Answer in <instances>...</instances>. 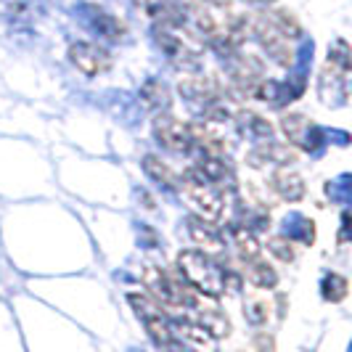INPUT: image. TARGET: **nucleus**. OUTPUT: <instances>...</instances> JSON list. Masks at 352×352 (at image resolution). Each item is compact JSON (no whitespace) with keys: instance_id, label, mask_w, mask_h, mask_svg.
<instances>
[{"instance_id":"nucleus-1","label":"nucleus","mask_w":352,"mask_h":352,"mask_svg":"<svg viewBox=\"0 0 352 352\" xmlns=\"http://www.w3.org/2000/svg\"><path fill=\"white\" fill-rule=\"evenodd\" d=\"M177 270H180V278L188 286H194L201 297L217 300L226 294V270L210 254L199 249H183L177 254Z\"/></svg>"},{"instance_id":"nucleus-2","label":"nucleus","mask_w":352,"mask_h":352,"mask_svg":"<svg viewBox=\"0 0 352 352\" xmlns=\"http://www.w3.org/2000/svg\"><path fill=\"white\" fill-rule=\"evenodd\" d=\"M143 286L148 289L151 300L162 305V307H170V310H180V307H194V302L199 294H191L188 283L183 281L180 276L167 273L164 267L159 265H146L141 273Z\"/></svg>"},{"instance_id":"nucleus-3","label":"nucleus","mask_w":352,"mask_h":352,"mask_svg":"<svg viewBox=\"0 0 352 352\" xmlns=\"http://www.w3.org/2000/svg\"><path fill=\"white\" fill-rule=\"evenodd\" d=\"M180 194L186 199V204L194 210V217L204 220V223H217L226 212V199L220 194V188H214L210 183H204L196 175L194 170H188L180 177Z\"/></svg>"},{"instance_id":"nucleus-4","label":"nucleus","mask_w":352,"mask_h":352,"mask_svg":"<svg viewBox=\"0 0 352 352\" xmlns=\"http://www.w3.org/2000/svg\"><path fill=\"white\" fill-rule=\"evenodd\" d=\"M157 45L170 56V61L186 69H196L201 64V53L204 45L196 40L191 32H186V27H154Z\"/></svg>"},{"instance_id":"nucleus-5","label":"nucleus","mask_w":352,"mask_h":352,"mask_svg":"<svg viewBox=\"0 0 352 352\" xmlns=\"http://www.w3.org/2000/svg\"><path fill=\"white\" fill-rule=\"evenodd\" d=\"M252 35L260 40V45L265 48V53L276 61V64H281V67H294V61H297V53H294V45H292V40H286V37L263 16V14H257V16H252Z\"/></svg>"},{"instance_id":"nucleus-6","label":"nucleus","mask_w":352,"mask_h":352,"mask_svg":"<svg viewBox=\"0 0 352 352\" xmlns=\"http://www.w3.org/2000/svg\"><path fill=\"white\" fill-rule=\"evenodd\" d=\"M281 130L286 141L297 146L302 151H318L323 146V130L318 127L307 114L302 111H289L281 117Z\"/></svg>"},{"instance_id":"nucleus-7","label":"nucleus","mask_w":352,"mask_h":352,"mask_svg":"<svg viewBox=\"0 0 352 352\" xmlns=\"http://www.w3.org/2000/svg\"><path fill=\"white\" fill-rule=\"evenodd\" d=\"M67 56H69L72 67L80 69L82 74H88V77H96V74H104V72L111 69V53L98 43L77 40L69 45Z\"/></svg>"},{"instance_id":"nucleus-8","label":"nucleus","mask_w":352,"mask_h":352,"mask_svg":"<svg viewBox=\"0 0 352 352\" xmlns=\"http://www.w3.org/2000/svg\"><path fill=\"white\" fill-rule=\"evenodd\" d=\"M154 138L159 146H164L167 151H188L194 141H191V127L186 122H180L173 114H157L154 117Z\"/></svg>"},{"instance_id":"nucleus-9","label":"nucleus","mask_w":352,"mask_h":352,"mask_svg":"<svg viewBox=\"0 0 352 352\" xmlns=\"http://www.w3.org/2000/svg\"><path fill=\"white\" fill-rule=\"evenodd\" d=\"M177 90L191 104H201V106L223 98V88H220V82L212 74H188L186 80H180Z\"/></svg>"},{"instance_id":"nucleus-10","label":"nucleus","mask_w":352,"mask_h":352,"mask_svg":"<svg viewBox=\"0 0 352 352\" xmlns=\"http://www.w3.org/2000/svg\"><path fill=\"white\" fill-rule=\"evenodd\" d=\"M186 228H188V236H191V241L196 244L199 252H204L210 257L226 252V239H223L220 230L214 228V223H204L199 217H188L186 220Z\"/></svg>"},{"instance_id":"nucleus-11","label":"nucleus","mask_w":352,"mask_h":352,"mask_svg":"<svg viewBox=\"0 0 352 352\" xmlns=\"http://www.w3.org/2000/svg\"><path fill=\"white\" fill-rule=\"evenodd\" d=\"M249 164L252 167H289L294 159H297V151L292 148V146H283V143H263V146H257L254 151H249Z\"/></svg>"},{"instance_id":"nucleus-12","label":"nucleus","mask_w":352,"mask_h":352,"mask_svg":"<svg viewBox=\"0 0 352 352\" xmlns=\"http://www.w3.org/2000/svg\"><path fill=\"white\" fill-rule=\"evenodd\" d=\"M270 186H273V191L281 196L283 201H302L305 199V191H307V186H305V177L297 173V170H292V167H278V170H273V175H270Z\"/></svg>"},{"instance_id":"nucleus-13","label":"nucleus","mask_w":352,"mask_h":352,"mask_svg":"<svg viewBox=\"0 0 352 352\" xmlns=\"http://www.w3.org/2000/svg\"><path fill=\"white\" fill-rule=\"evenodd\" d=\"M194 310H196V323H199V326H201L212 339H226V336L230 334V320L220 307H214V305H204V302L196 297Z\"/></svg>"},{"instance_id":"nucleus-14","label":"nucleus","mask_w":352,"mask_h":352,"mask_svg":"<svg viewBox=\"0 0 352 352\" xmlns=\"http://www.w3.org/2000/svg\"><path fill=\"white\" fill-rule=\"evenodd\" d=\"M318 93H326L323 104L329 106H339L347 101V74H342L334 67H323L320 72V82H318Z\"/></svg>"},{"instance_id":"nucleus-15","label":"nucleus","mask_w":352,"mask_h":352,"mask_svg":"<svg viewBox=\"0 0 352 352\" xmlns=\"http://www.w3.org/2000/svg\"><path fill=\"white\" fill-rule=\"evenodd\" d=\"M236 124H239V130H241L244 135L254 138V141H267V138L273 135L270 120H265L263 114H257V111H252V109L236 111Z\"/></svg>"},{"instance_id":"nucleus-16","label":"nucleus","mask_w":352,"mask_h":352,"mask_svg":"<svg viewBox=\"0 0 352 352\" xmlns=\"http://www.w3.org/2000/svg\"><path fill=\"white\" fill-rule=\"evenodd\" d=\"M173 326V336H180V342L191 350H212V336L196 323V320H175Z\"/></svg>"},{"instance_id":"nucleus-17","label":"nucleus","mask_w":352,"mask_h":352,"mask_svg":"<svg viewBox=\"0 0 352 352\" xmlns=\"http://www.w3.org/2000/svg\"><path fill=\"white\" fill-rule=\"evenodd\" d=\"M143 170H146V175L151 177V180H157L162 188H177L180 186V175L164 159H159L157 154H146L143 157Z\"/></svg>"},{"instance_id":"nucleus-18","label":"nucleus","mask_w":352,"mask_h":352,"mask_svg":"<svg viewBox=\"0 0 352 352\" xmlns=\"http://www.w3.org/2000/svg\"><path fill=\"white\" fill-rule=\"evenodd\" d=\"M244 278L252 286H257V289H273L278 283V273H276V267L267 263V260L254 257V260H249L244 265Z\"/></svg>"},{"instance_id":"nucleus-19","label":"nucleus","mask_w":352,"mask_h":352,"mask_svg":"<svg viewBox=\"0 0 352 352\" xmlns=\"http://www.w3.org/2000/svg\"><path fill=\"white\" fill-rule=\"evenodd\" d=\"M263 16L267 19L286 40H297V37L302 35V24L297 21V16H294L289 8H270V11H265Z\"/></svg>"},{"instance_id":"nucleus-20","label":"nucleus","mask_w":352,"mask_h":352,"mask_svg":"<svg viewBox=\"0 0 352 352\" xmlns=\"http://www.w3.org/2000/svg\"><path fill=\"white\" fill-rule=\"evenodd\" d=\"M138 98H141V104L146 109H167V106L173 104V93H170V88L164 82H159V80L143 82Z\"/></svg>"},{"instance_id":"nucleus-21","label":"nucleus","mask_w":352,"mask_h":352,"mask_svg":"<svg viewBox=\"0 0 352 352\" xmlns=\"http://www.w3.org/2000/svg\"><path fill=\"white\" fill-rule=\"evenodd\" d=\"M194 173L201 177L204 183L217 186V183H226V180L230 177V167L223 162V157H204L194 167Z\"/></svg>"},{"instance_id":"nucleus-22","label":"nucleus","mask_w":352,"mask_h":352,"mask_svg":"<svg viewBox=\"0 0 352 352\" xmlns=\"http://www.w3.org/2000/svg\"><path fill=\"white\" fill-rule=\"evenodd\" d=\"M127 302H130V307L135 310V316L143 320V326H146V323H151V320H159V318H167V316H164V307H162V305H157V302L151 300L148 294L130 292V294H127Z\"/></svg>"},{"instance_id":"nucleus-23","label":"nucleus","mask_w":352,"mask_h":352,"mask_svg":"<svg viewBox=\"0 0 352 352\" xmlns=\"http://www.w3.org/2000/svg\"><path fill=\"white\" fill-rule=\"evenodd\" d=\"M233 244H236V252H239V257L249 263V260H254V257H260V241H257V236H254V230H249L247 226H236L233 228Z\"/></svg>"},{"instance_id":"nucleus-24","label":"nucleus","mask_w":352,"mask_h":352,"mask_svg":"<svg viewBox=\"0 0 352 352\" xmlns=\"http://www.w3.org/2000/svg\"><path fill=\"white\" fill-rule=\"evenodd\" d=\"M350 292V283L342 273H326L320 281V294L326 302H342Z\"/></svg>"},{"instance_id":"nucleus-25","label":"nucleus","mask_w":352,"mask_h":352,"mask_svg":"<svg viewBox=\"0 0 352 352\" xmlns=\"http://www.w3.org/2000/svg\"><path fill=\"white\" fill-rule=\"evenodd\" d=\"M93 27H96V30H98V35H104L106 40H122V37L127 35L124 21H120V19L111 16V14H96Z\"/></svg>"},{"instance_id":"nucleus-26","label":"nucleus","mask_w":352,"mask_h":352,"mask_svg":"<svg viewBox=\"0 0 352 352\" xmlns=\"http://www.w3.org/2000/svg\"><path fill=\"white\" fill-rule=\"evenodd\" d=\"M329 67H334L339 69L342 74H350L352 69V53H350V45H347V40H336L334 45L329 48Z\"/></svg>"},{"instance_id":"nucleus-27","label":"nucleus","mask_w":352,"mask_h":352,"mask_svg":"<svg viewBox=\"0 0 352 352\" xmlns=\"http://www.w3.org/2000/svg\"><path fill=\"white\" fill-rule=\"evenodd\" d=\"M267 252L281 263H294L297 260V247L289 236H270L267 239Z\"/></svg>"},{"instance_id":"nucleus-28","label":"nucleus","mask_w":352,"mask_h":352,"mask_svg":"<svg viewBox=\"0 0 352 352\" xmlns=\"http://www.w3.org/2000/svg\"><path fill=\"white\" fill-rule=\"evenodd\" d=\"M244 316H247L252 326H265L267 318H270V302L265 297H249L244 302Z\"/></svg>"},{"instance_id":"nucleus-29","label":"nucleus","mask_w":352,"mask_h":352,"mask_svg":"<svg viewBox=\"0 0 352 352\" xmlns=\"http://www.w3.org/2000/svg\"><path fill=\"white\" fill-rule=\"evenodd\" d=\"M254 350L257 352H276V339L270 334H254Z\"/></svg>"},{"instance_id":"nucleus-30","label":"nucleus","mask_w":352,"mask_h":352,"mask_svg":"<svg viewBox=\"0 0 352 352\" xmlns=\"http://www.w3.org/2000/svg\"><path fill=\"white\" fill-rule=\"evenodd\" d=\"M300 239H302V244H313V241H316V223H313V220H302Z\"/></svg>"},{"instance_id":"nucleus-31","label":"nucleus","mask_w":352,"mask_h":352,"mask_svg":"<svg viewBox=\"0 0 352 352\" xmlns=\"http://www.w3.org/2000/svg\"><path fill=\"white\" fill-rule=\"evenodd\" d=\"M350 236V212H342V228H339V244H344Z\"/></svg>"},{"instance_id":"nucleus-32","label":"nucleus","mask_w":352,"mask_h":352,"mask_svg":"<svg viewBox=\"0 0 352 352\" xmlns=\"http://www.w3.org/2000/svg\"><path fill=\"white\" fill-rule=\"evenodd\" d=\"M162 350H164V352H196V350H191V347H186L183 342H175V339H173L170 344H164Z\"/></svg>"},{"instance_id":"nucleus-33","label":"nucleus","mask_w":352,"mask_h":352,"mask_svg":"<svg viewBox=\"0 0 352 352\" xmlns=\"http://www.w3.org/2000/svg\"><path fill=\"white\" fill-rule=\"evenodd\" d=\"M244 3H252V6H273L276 0H244Z\"/></svg>"}]
</instances>
